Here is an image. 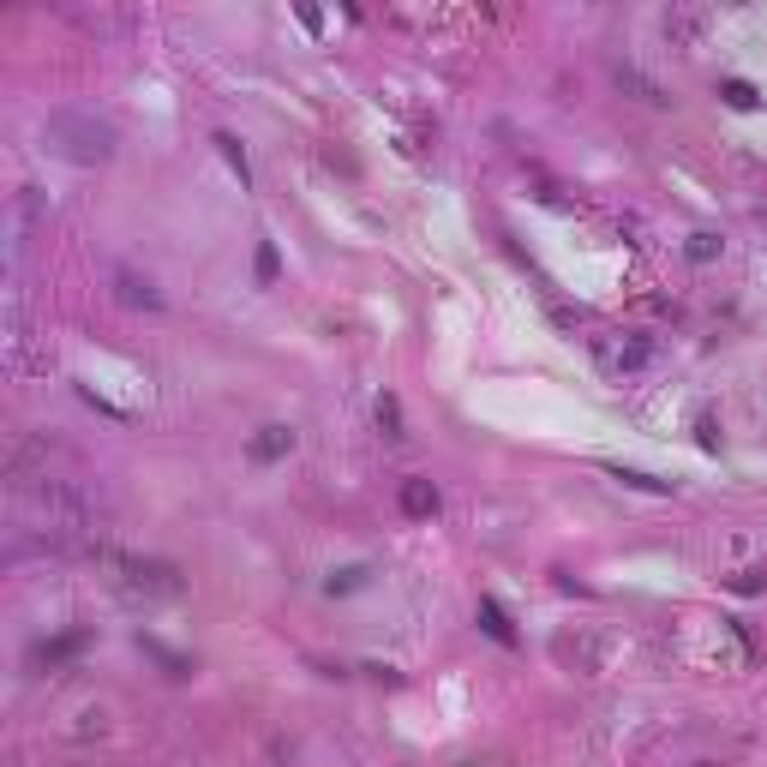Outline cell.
Listing matches in <instances>:
<instances>
[{"label": "cell", "mask_w": 767, "mask_h": 767, "mask_svg": "<svg viewBox=\"0 0 767 767\" xmlns=\"http://www.w3.org/2000/svg\"><path fill=\"white\" fill-rule=\"evenodd\" d=\"M42 144H48L54 156H66V162H78V168H96V162L114 156L120 138H114V126H108L96 108H48Z\"/></svg>", "instance_id": "cell-1"}, {"label": "cell", "mask_w": 767, "mask_h": 767, "mask_svg": "<svg viewBox=\"0 0 767 767\" xmlns=\"http://www.w3.org/2000/svg\"><path fill=\"white\" fill-rule=\"evenodd\" d=\"M102 564L114 570V588L120 594H132V600H174L186 582H180V570L174 564H162V558H132V552H102Z\"/></svg>", "instance_id": "cell-2"}, {"label": "cell", "mask_w": 767, "mask_h": 767, "mask_svg": "<svg viewBox=\"0 0 767 767\" xmlns=\"http://www.w3.org/2000/svg\"><path fill=\"white\" fill-rule=\"evenodd\" d=\"M594 354H600V366H606V372H642V366L654 360V348H648L642 336H600V342H594Z\"/></svg>", "instance_id": "cell-3"}, {"label": "cell", "mask_w": 767, "mask_h": 767, "mask_svg": "<svg viewBox=\"0 0 767 767\" xmlns=\"http://www.w3.org/2000/svg\"><path fill=\"white\" fill-rule=\"evenodd\" d=\"M84 648H90V636H84V630H72V636H54V642L30 648V666H36V672H54V666H66V660H78Z\"/></svg>", "instance_id": "cell-4"}, {"label": "cell", "mask_w": 767, "mask_h": 767, "mask_svg": "<svg viewBox=\"0 0 767 767\" xmlns=\"http://www.w3.org/2000/svg\"><path fill=\"white\" fill-rule=\"evenodd\" d=\"M702 30H708V12H702V6H672V12H666V36H672V48H696Z\"/></svg>", "instance_id": "cell-5"}, {"label": "cell", "mask_w": 767, "mask_h": 767, "mask_svg": "<svg viewBox=\"0 0 767 767\" xmlns=\"http://www.w3.org/2000/svg\"><path fill=\"white\" fill-rule=\"evenodd\" d=\"M114 288H120V300H126V306H150V312L162 306V294H156V282H150V276H132V270H114Z\"/></svg>", "instance_id": "cell-6"}, {"label": "cell", "mask_w": 767, "mask_h": 767, "mask_svg": "<svg viewBox=\"0 0 767 767\" xmlns=\"http://www.w3.org/2000/svg\"><path fill=\"white\" fill-rule=\"evenodd\" d=\"M294 450V432L288 426H258V438H252V462H282Z\"/></svg>", "instance_id": "cell-7"}, {"label": "cell", "mask_w": 767, "mask_h": 767, "mask_svg": "<svg viewBox=\"0 0 767 767\" xmlns=\"http://www.w3.org/2000/svg\"><path fill=\"white\" fill-rule=\"evenodd\" d=\"M402 510L408 516H438V486L432 480H408L402 486Z\"/></svg>", "instance_id": "cell-8"}, {"label": "cell", "mask_w": 767, "mask_h": 767, "mask_svg": "<svg viewBox=\"0 0 767 767\" xmlns=\"http://www.w3.org/2000/svg\"><path fill=\"white\" fill-rule=\"evenodd\" d=\"M618 84H624V90H636V96H642L648 108H666V102H672V96H666V90H660L654 78H642L636 66H618Z\"/></svg>", "instance_id": "cell-9"}, {"label": "cell", "mask_w": 767, "mask_h": 767, "mask_svg": "<svg viewBox=\"0 0 767 767\" xmlns=\"http://www.w3.org/2000/svg\"><path fill=\"white\" fill-rule=\"evenodd\" d=\"M480 630L492 636V642H504V648H516V630H510V618L492 606V600H480Z\"/></svg>", "instance_id": "cell-10"}, {"label": "cell", "mask_w": 767, "mask_h": 767, "mask_svg": "<svg viewBox=\"0 0 767 767\" xmlns=\"http://www.w3.org/2000/svg\"><path fill=\"white\" fill-rule=\"evenodd\" d=\"M720 96H726L732 108H756V102H762V90H756L750 78H726V84H720Z\"/></svg>", "instance_id": "cell-11"}, {"label": "cell", "mask_w": 767, "mask_h": 767, "mask_svg": "<svg viewBox=\"0 0 767 767\" xmlns=\"http://www.w3.org/2000/svg\"><path fill=\"white\" fill-rule=\"evenodd\" d=\"M612 480H624V486H636V492H666V480H654V474H636V468H612Z\"/></svg>", "instance_id": "cell-12"}, {"label": "cell", "mask_w": 767, "mask_h": 767, "mask_svg": "<svg viewBox=\"0 0 767 767\" xmlns=\"http://www.w3.org/2000/svg\"><path fill=\"white\" fill-rule=\"evenodd\" d=\"M690 258H696V264L720 258V240H714V234H690Z\"/></svg>", "instance_id": "cell-13"}, {"label": "cell", "mask_w": 767, "mask_h": 767, "mask_svg": "<svg viewBox=\"0 0 767 767\" xmlns=\"http://www.w3.org/2000/svg\"><path fill=\"white\" fill-rule=\"evenodd\" d=\"M378 426H384V432H390V438H402V408H396V402H390V396H384V402H378Z\"/></svg>", "instance_id": "cell-14"}, {"label": "cell", "mask_w": 767, "mask_h": 767, "mask_svg": "<svg viewBox=\"0 0 767 767\" xmlns=\"http://www.w3.org/2000/svg\"><path fill=\"white\" fill-rule=\"evenodd\" d=\"M216 144H222V156H228V162H234V174H240V180H246V150H240V144H234V138H228V132H216Z\"/></svg>", "instance_id": "cell-15"}, {"label": "cell", "mask_w": 767, "mask_h": 767, "mask_svg": "<svg viewBox=\"0 0 767 767\" xmlns=\"http://www.w3.org/2000/svg\"><path fill=\"white\" fill-rule=\"evenodd\" d=\"M276 270H282V264H276V246L264 240V246H258V282H276Z\"/></svg>", "instance_id": "cell-16"}, {"label": "cell", "mask_w": 767, "mask_h": 767, "mask_svg": "<svg viewBox=\"0 0 767 767\" xmlns=\"http://www.w3.org/2000/svg\"><path fill=\"white\" fill-rule=\"evenodd\" d=\"M762 222H767V216H762Z\"/></svg>", "instance_id": "cell-17"}]
</instances>
